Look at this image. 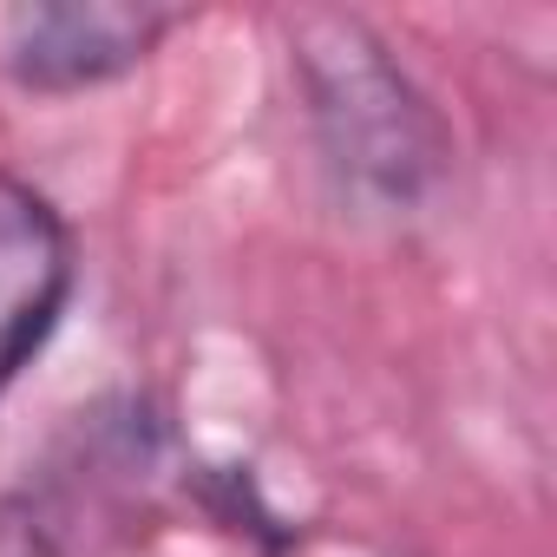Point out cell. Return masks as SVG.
Here are the masks:
<instances>
[{
	"label": "cell",
	"mask_w": 557,
	"mask_h": 557,
	"mask_svg": "<svg viewBox=\"0 0 557 557\" xmlns=\"http://www.w3.org/2000/svg\"><path fill=\"white\" fill-rule=\"evenodd\" d=\"M177 27L184 8H151V0H34L0 14V73L47 99L112 86L138 73Z\"/></svg>",
	"instance_id": "obj_2"
},
{
	"label": "cell",
	"mask_w": 557,
	"mask_h": 557,
	"mask_svg": "<svg viewBox=\"0 0 557 557\" xmlns=\"http://www.w3.org/2000/svg\"><path fill=\"white\" fill-rule=\"evenodd\" d=\"M73 283H79L73 223L47 190L0 171V394L53 342L73 302Z\"/></svg>",
	"instance_id": "obj_3"
},
{
	"label": "cell",
	"mask_w": 557,
	"mask_h": 557,
	"mask_svg": "<svg viewBox=\"0 0 557 557\" xmlns=\"http://www.w3.org/2000/svg\"><path fill=\"white\" fill-rule=\"evenodd\" d=\"M289 73L329 171L355 197L381 210H413L433 197L453 158L446 119L361 14H296Z\"/></svg>",
	"instance_id": "obj_1"
},
{
	"label": "cell",
	"mask_w": 557,
	"mask_h": 557,
	"mask_svg": "<svg viewBox=\"0 0 557 557\" xmlns=\"http://www.w3.org/2000/svg\"><path fill=\"white\" fill-rule=\"evenodd\" d=\"M0 557H66V544L47 531V518L27 498L0 492Z\"/></svg>",
	"instance_id": "obj_4"
}]
</instances>
